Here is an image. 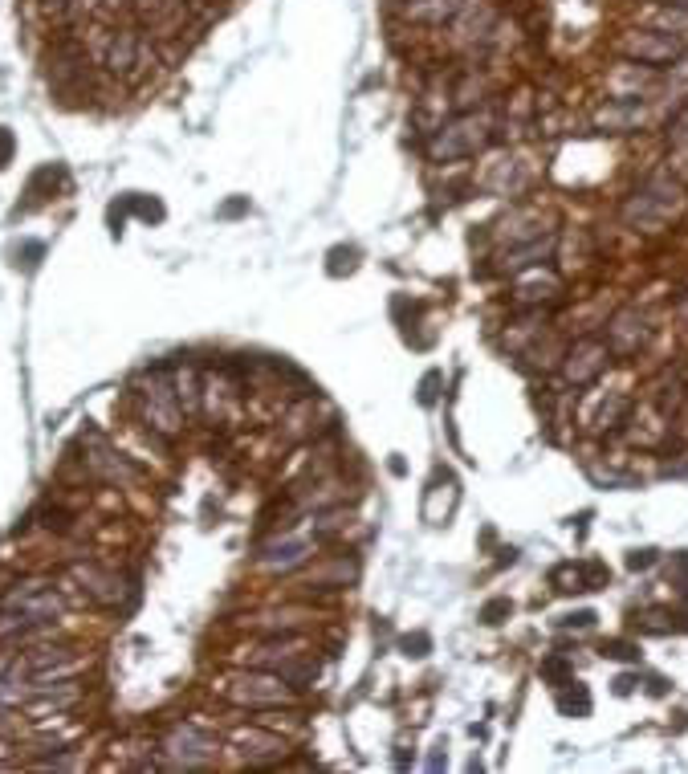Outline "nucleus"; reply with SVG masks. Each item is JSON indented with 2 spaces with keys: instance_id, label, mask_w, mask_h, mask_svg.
Returning a JSON list of instances; mask_svg holds the SVG:
<instances>
[{
  "instance_id": "1",
  "label": "nucleus",
  "mask_w": 688,
  "mask_h": 774,
  "mask_svg": "<svg viewBox=\"0 0 688 774\" xmlns=\"http://www.w3.org/2000/svg\"><path fill=\"white\" fill-rule=\"evenodd\" d=\"M681 204H684L681 188H673L668 180H656V184H648L643 192L632 196V204L623 208V216H627V224H635V229L656 232L681 212Z\"/></svg>"
},
{
  "instance_id": "2",
  "label": "nucleus",
  "mask_w": 688,
  "mask_h": 774,
  "mask_svg": "<svg viewBox=\"0 0 688 774\" xmlns=\"http://www.w3.org/2000/svg\"><path fill=\"white\" fill-rule=\"evenodd\" d=\"M607 363H611V346H607L603 338H579V343L566 351L562 376H566V384L587 387V384H595V379L603 376Z\"/></svg>"
},
{
  "instance_id": "3",
  "label": "nucleus",
  "mask_w": 688,
  "mask_h": 774,
  "mask_svg": "<svg viewBox=\"0 0 688 774\" xmlns=\"http://www.w3.org/2000/svg\"><path fill=\"white\" fill-rule=\"evenodd\" d=\"M485 139H489L485 123L460 119V123H452L448 130H440V135L432 139V155H436V160H460V155H473L477 147H485Z\"/></svg>"
},
{
  "instance_id": "4",
  "label": "nucleus",
  "mask_w": 688,
  "mask_h": 774,
  "mask_svg": "<svg viewBox=\"0 0 688 774\" xmlns=\"http://www.w3.org/2000/svg\"><path fill=\"white\" fill-rule=\"evenodd\" d=\"M652 338L648 330V315H640V310H620L615 315L611 330H607V346H611L615 355H635L643 343Z\"/></svg>"
},
{
  "instance_id": "5",
  "label": "nucleus",
  "mask_w": 688,
  "mask_h": 774,
  "mask_svg": "<svg viewBox=\"0 0 688 774\" xmlns=\"http://www.w3.org/2000/svg\"><path fill=\"white\" fill-rule=\"evenodd\" d=\"M74 579L82 583V591L102 607H118V595H123V579L110 575V571L94 567V562H74Z\"/></svg>"
},
{
  "instance_id": "6",
  "label": "nucleus",
  "mask_w": 688,
  "mask_h": 774,
  "mask_svg": "<svg viewBox=\"0 0 688 774\" xmlns=\"http://www.w3.org/2000/svg\"><path fill=\"white\" fill-rule=\"evenodd\" d=\"M168 754L176 759V767H180V762H184V767H200V762H208L216 754V742L200 734L196 726H184V729H176V734L168 738Z\"/></svg>"
},
{
  "instance_id": "7",
  "label": "nucleus",
  "mask_w": 688,
  "mask_h": 774,
  "mask_svg": "<svg viewBox=\"0 0 688 774\" xmlns=\"http://www.w3.org/2000/svg\"><path fill=\"white\" fill-rule=\"evenodd\" d=\"M232 697L249 701V706H277V701H290V689H285L282 676H237L232 685Z\"/></svg>"
},
{
  "instance_id": "8",
  "label": "nucleus",
  "mask_w": 688,
  "mask_h": 774,
  "mask_svg": "<svg viewBox=\"0 0 688 774\" xmlns=\"http://www.w3.org/2000/svg\"><path fill=\"white\" fill-rule=\"evenodd\" d=\"M232 742L241 746V754H245L249 762H269V759H282L285 754V742L277 734H269V729H237V738Z\"/></svg>"
},
{
  "instance_id": "9",
  "label": "nucleus",
  "mask_w": 688,
  "mask_h": 774,
  "mask_svg": "<svg viewBox=\"0 0 688 774\" xmlns=\"http://www.w3.org/2000/svg\"><path fill=\"white\" fill-rule=\"evenodd\" d=\"M623 49L635 57H643V62H673V57H681V41L676 37H652V33L627 37Z\"/></svg>"
},
{
  "instance_id": "10",
  "label": "nucleus",
  "mask_w": 688,
  "mask_h": 774,
  "mask_svg": "<svg viewBox=\"0 0 688 774\" xmlns=\"http://www.w3.org/2000/svg\"><path fill=\"white\" fill-rule=\"evenodd\" d=\"M143 49H147V41L139 37V33L123 29L115 41H110V69H115V74L139 69V57H143Z\"/></svg>"
},
{
  "instance_id": "11",
  "label": "nucleus",
  "mask_w": 688,
  "mask_h": 774,
  "mask_svg": "<svg viewBox=\"0 0 688 774\" xmlns=\"http://www.w3.org/2000/svg\"><path fill=\"white\" fill-rule=\"evenodd\" d=\"M599 123L611 127V130H632V127L643 123V107H640V102H627V98L611 102V107L599 110Z\"/></svg>"
},
{
  "instance_id": "12",
  "label": "nucleus",
  "mask_w": 688,
  "mask_h": 774,
  "mask_svg": "<svg viewBox=\"0 0 688 774\" xmlns=\"http://www.w3.org/2000/svg\"><path fill=\"white\" fill-rule=\"evenodd\" d=\"M554 701H559V709L566 717H587L590 713V693H587V685H579V681H562Z\"/></svg>"
},
{
  "instance_id": "13",
  "label": "nucleus",
  "mask_w": 688,
  "mask_h": 774,
  "mask_svg": "<svg viewBox=\"0 0 688 774\" xmlns=\"http://www.w3.org/2000/svg\"><path fill=\"white\" fill-rule=\"evenodd\" d=\"M684 387H688V367H676V371H664V384H660V412H676L684 399Z\"/></svg>"
},
{
  "instance_id": "14",
  "label": "nucleus",
  "mask_w": 688,
  "mask_h": 774,
  "mask_svg": "<svg viewBox=\"0 0 688 774\" xmlns=\"http://www.w3.org/2000/svg\"><path fill=\"white\" fill-rule=\"evenodd\" d=\"M306 551H310L306 542H277V546H269V551H265V562H269V567L290 571V567H298V562H306Z\"/></svg>"
},
{
  "instance_id": "15",
  "label": "nucleus",
  "mask_w": 688,
  "mask_h": 774,
  "mask_svg": "<svg viewBox=\"0 0 688 774\" xmlns=\"http://www.w3.org/2000/svg\"><path fill=\"white\" fill-rule=\"evenodd\" d=\"M550 583H554V591H562V595L587 591V583H582V562H559V567L550 571Z\"/></svg>"
},
{
  "instance_id": "16",
  "label": "nucleus",
  "mask_w": 688,
  "mask_h": 774,
  "mask_svg": "<svg viewBox=\"0 0 688 774\" xmlns=\"http://www.w3.org/2000/svg\"><path fill=\"white\" fill-rule=\"evenodd\" d=\"M582 583H587V591L607 587V583H611V571H607V562H599V559H587V562H582Z\"/></svg>"
},
{
  "instance_id": "17",
  "label": "nucleus",
  "mask_w": 688,
  "mask_h": 774,
  "mask_svg": "<svg viewBox=\"0 0 688 774\" xmlns=\"http://www.w3.org/2000/svg\"><path fill=\"white\" fill-rule=\"evenodd\" d=\"M399 648H404V656H416V660H424L432 652V636L428 632H412V636H404L399 640Z\"/></svg>"
},
{
  "instance_id": "18",
  "label": "nucleus",
  "mask_w": 688,
  "mask_h": 774,
  "mask_svg": "<svg viewBox=\"0 0 688 774\" xmlns=\"http://www.w3.org/2000/svg\"><path fill=\"white\" fill-rule=\"evenodd\" d=\"M513 615V604L509 599H489V604L481 607V620L485 624H501V620H509Z\"/></svg>"
},
{
  "instance_id": "19",
  "label": "nucleus",
  "mask_w": 688,
  "mask_h": 774,
  "mask_svg": "<svg viewBox=\"0 0 688 774\" xmlns=\"http://www.w3.org/2000/svg\"><path fill=\"white\" fill-rule=\"evenodd\" d=\"M603 656L607 660H640V648L627 640H603Z\"/></svg>"
},
{
  "instance_id": "20",
  "label": "nucleus",
  "mask_w": 688,
  "mask_h": 774,
  "mask_svg": "<svg viewBox=\"0 0 688 774\" xmlns=\"http://www.w3.org/2000/svg\"><path fill=\"white\" fill-rule=\"evenodd\" d=\"M41 257H46V245H41V241H25V245L16 249V265H25V269H37Z\"/></svg>"
},
{
  "instance_id": "21",
  "label": "nucleus",
  "mask_w": 688,
  "mask_h": 774,
  "mask_svg": "<svg viewBox=\"0 0 688 774\" xmlns=\"http://www.w3.org/2000/svg\"><path fill=\"white\" fill-rule=\"evenodd\" d=\"M542 676H546V681H554V689H559L562 681H570V665H566L562 656H550V660L542 665Z\"/></svg>"
},
{
  "instance_id": "22",
  "label": "nucleus",
  "mask_w": 688,
  "mask_h": 774,
  "mask_svg": "<svg viewBox=\"0 0 688 774\" xmlns=\"http://www.w3.org/2000/svg\"><path fill=\"white\" fill-rule=\"evenodd\" d=\"M13 151H16V139H13V130L8 127H0V171L13 163Z\"/></svg>"
},
{
  "instance_id": "23",
  "label": "nucleus",
  "mask_w": 688,
  "mask_h": 774,
  "mask_svg": "<svg viewBox=\"0 0 688 774\" xmlns=\"http://www.w3.org/2000/svg\"><path fill=\"white\" fill-rule=\"evenodd\" d=\"M652 562H656V551H652V546H643V551H632V554H627V567H632V571H648Z\"/></svg>"
},
{
  "instance_id": "24",
  "label": "nucleus",
  "mask_w": 688,
  "mask_h": 774,
  "mask_svg": "<svg viewBox=\"0 0 688 774\" xmlns=\"http://www.w3.org/2000/svg\"><path fill=\"white\" fill-rule=\"evenodd\" d=\"M436 387H440V371H428L420 384V404H436Z\"/></svg>"
},
{
  "instance_id": "25",
  "label": "nucleus",
  "mask_w": 688,
  "mask_h": 774,
  "mask_svg": "<svg viewBox=\"0 0 688 774\" xmlns=\"http://www.w3.org/2000/svg\"><path fill=\"white\" fill-rule=\"evenodd\" d=\"M98 8V0H66V16L69 21H82L86 13H94Z\"/></svg>"
},
{
  "instance_id": "26",
  "label": "nucleus",
  "mask_w": 688,
  "mask_h": 774,
  "mask_svg": "<svg viewBox=\"0 0 688 774\" xmlns=\"http://www.w3.org/2000/svg\"><path fill=\"white\" fill-rule=\"evenodd\" d=\"M595 624V612H570L559 620V628H590Z\"/></svg>"
},
{
  "instance_id": "27",
  "label": "nucleus",
  "mask_w": 688,
  "mask_h": 774,
  "mask_svg": "<svg viewBox=\"0 0 688 774\" xmlns=\"http://www.w3.org/2000/svg\"><path fill=\"white\" fill-rule=\"evenodd\" d=\"M241 212H249V200H229V204L221 208V216H241Z\"/></svg>"
},
{
  "instance_id": "28",
  "label": "nucleus",
  "mask_w": 688,
  "mask_h": 774,
  "mask_svg": "<svg viewBox=\"0 0 688 774\" xmlns=\"http://www.w3.org/2000/svg\"><path fill=\"white\" fill-rule=\"evenodd\" d=\"M652 693H656V697H664V693H668V681H664V676H652Z\"/></svg>"
},
{
  "instance_id": "29",
  "label": "nucleus",
  "mask_w": 688,
  "mask_h": 774,
  "mask_svg": "<svg viewBox=\"0 0 688 774\" xmlns=\"http://www.w3.org/2000/svg\"><path fill=\"white\" fill-rule=\"evenodd\" d=\"M632 685H635L632 676H620V681H615V693H632Z\"/></svg>"
},
{
  "instance_id": "30",
  "label": "nucleus",
  "mask_w": 688,
  "mask_h": 774,
  "mask_svg": "<svg viewBox=\"0 0 688 774\" xmlns=\"http://www.w3.org/2000/svg\"><path fill=\"white\" fill-rule=\"evenodd\" d=\"M46 5H49V8H66V0H46Z\"/></svg>"
},
{
  "instance_id": "31",
  "label": "nucleus",
  "mask_w": 688,
  "mask_h": 774,
  "mask_svg": "<svg viewBox=\"0 0 688 774\" xmlns=\"http://www.w3.org/2000/svg\"><path fill=\"white\" fill-rule=\"evenodd\" d=\"M668 5H681V8H684V5H688V0H668Z\"/></svg>"
}]
</instances>
